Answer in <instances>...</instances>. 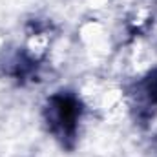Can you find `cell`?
I'll use <instances>...</instances> for the list:
<instances>
[{
    "instance_id": "1",
    "label": "cell",
    "mask_w": 157,
    "mask_h": 157,
    "mask_svg": "<svg viewBox=\"0 0 157 157\" xmlns=\"http://www.w3.org/2000/svg\"><path fill=\"white\" fill-rule=\"evenodd\" d=\"M49 112H51L49 122L53 126H59L60 133L70 135L75 130V121H77V115H78V106H77V102H75V99L55 97Z\"/></svg>"
}]
</instances>
